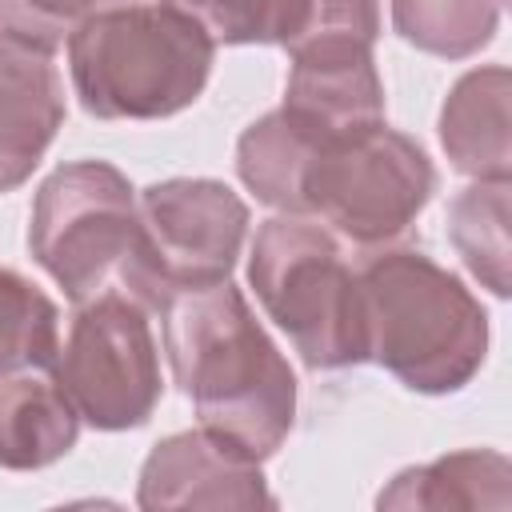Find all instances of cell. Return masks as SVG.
Wrapping results in <instances>:
<instances>
[{
  "instance_id": "cell-1",
  "label": "cell",
  "mask_w": 512,
  "mask_h": 512,
  "mask_svg": "<svg viewBox=\"0 0 512 512\" xmlns=\"http://www.w3.org/2000/svg\"><path fill=\"white\" fill-rule=\"evenodd\" d=\"M164 352L172 380L192 400L200 428L268 460L296 420V376L244 292L228 280L168 300Z\"/></svg>"
},
{
  "instance_id": "cell-2",
  "label": "cell",
  "mask_w": 512,
  "mask_h": 512,
  "mask_svg": "<svg viewBox=\"0 0 512 512\" xmlns=\"http://www.w3.org/2000/svg\"><path fill=\"white\" fill-rule=\"evenodd\" d=\"M364 356L404 388L448 396L488 356V312L464 280L416 248H380L356 272Z\"/></svg>"
},
{
  "instance_id": "cell-3",
  "label": "cell",
  "mask_w": 512,
  "mask_h": 512,
  "mask_svg": "<svg viewBox=\"0 0 512 512\" xmlns=\"http://www.w3.org/2000/svg\"><path fill=\"white\" fill-rule=\"evenodd\" d=\"M216 44L168 4H120L68 36L76 100L96 120H164L192 108Z\"/></svg>"
},
{
  "instance_id": "cell-4",
  "label": "cell",
  "mask_w": 512,
  "mask_h": 512,
  "mask_svg": "<svg viewBox=\"0 0 512 512\" xmlns=\"http://www.w3.org/2000/svg\"><path fill=\"white\" fill-rule=\"evenodd\" d=\"M248 284L260 308L316 372L364 364L360 284L340 240L308 216H272L256 228Z\"/></svg>"
},
{
  "instance_id": "cell-5",
  "label": "cell",
  "mask_w": 512,
  "mask_h": 512,
  "mask_svg": "<svg viewBox=\"0 0 512 512\" xmlns=\"http://www.w3.org/2000/svg\"><path fill=\"white\" fill-rule=\"evenodd\" d=\"M432 192L436 168L428 152L380 120L316 140L300 184V216L328 224L336 240L368 256L408 236Z\"/></svg>"
},
{
  "instance_id": "cell-6",
  "label": "cell",
  "mask_w": 512,
  "mask_h": 512,
  "mask_svg": "<svg viewBox=\"0 0 512 512\" xmlns=\"http://www.w3.org/2000/svg\"><path fill=\"white\" fill-rule=\"evenodd\" d=\"M244 236L248 204L224 180H156L136 196V236L116 276L140 308L164 312L180 292L228 280Z\"/></svg>"
},
{
  "instance_id": "cell-7",
  "label": "cell",
  "mask_w": 512,
  "mask_h": 512,
  "mask_svg": "<svg viewBox=\"0 0 512 512\" xmlns=\"http://www.w3.org/2000/svg\"><path fill=\"white\" fill-rule=\"evenodd\" d=\"M136 236V192L108 160L60 164L32 200L28 252L72 304L104 292Z\"/></svg>"
},
{
  "instance_id": "cell-8",
  "label": "cell",
  "mask_w": 512,
  "mask_h": 512,
  "mask_svg": "<svg viewBox=\"0 0 512 512\" xmlns=\"http://www.w3.org/2000/svg\"><path fill=\"white\" fill-rule=\"evenodd\" d=\"M52 372L80 420L96 432L148 424L160 404V352L148 308H140L128 292H96L72 316Z\"/></svg>"
},
{
  "instance_id": "cell-9",
  "label": "cell",
  "mask_w": 512,
  "mask_h": 512,
  "mask_svg": "<svg viewBox=\"0 0 512 512\" xmlns=\"http://www.w3.org/2000/svg\"><path fill=\"white\" fill-rule=\"evenodd\" d=\"M136 504L160 508H272L276 496L264 484L260 460L224 444L220 436L192 428L164 436L136 484Z\"/></svg>"
},
{
  "instance_id": "cell-10",
  "label": "cell",
  "mask_w": 512,
  "mask_h": 512,
  "mask_svg": "<svg viewBox=\"0 0 512 512\" xmlns=\"http://www.w3.org/2000/svg\"><path fill=\"white\" fill-rule=\"evenodd\" d=\"M64 124L56 48L0 28V192L20 188Z\"/></svg>"
},
{
  "instance_id": "cell-11",
  "label": "cell",
  "mask_w": 512,
  "mask_h": 512,
  "mask_svg": "<svg viewBox=\"0 0 512 512\" xmlns=\"http://www.w3.org/2000/svg\"><path fill=\"white\" fill-rule=\"evenodd\" d=\"M284 112L316 136H344L384 120V84L368 44H312L296 48Z\"/></svg>"
},
{
  "instance_id": "cell-12",
  "label": "cell",
  "mask_w": 512,
  "mask_h": 512,
  "mask_svg": "<svg viewBox=\"0 0 512 512\" xmlns=\"http://www.w3.org/2000/svg\"><path fill=\"white\" fill-rule=\"evenodd\" d=\"M512 76L504 64L464 72L440 108V144L456 172L472 180L512 176V128H508Z\"/></svg>"
},
{
  "instance_id": "cell-13",
  "label": "cell",
  "mask_w": 512,
  "mask_h": 512,
  "mask_svg": "<svg viewBox=\"0 0 512 512\" xmlns=\"http://www.w3.org/2000/svg\"><path fill=\"white\" fill-rule=\"evenodd\" d=\"M80 412L52 368L0 376V468L36 472L76 448Z\"/></svg>"
},
{
  "instance_id": "cell-14",
  "label": "cell",
  "mask_w": 512,
  "mask_h": 512,
  "mask_svg": "<svg viewBox=\"0 0 512 512\" xmlns=\"http://www.w3.org/2000/svg\"><path fill=\"white\" fill-rule=\"evenodd\" d=\"M512 504V464L496 448L448 452L432 464H416L392 476L376 496V508H492Z\"/></svg>"
},
{
  "instance_id": "cell-15",
  "label": "cell",
  "mask_w": 512,
  "mask_h": 512,
  "mask_svg": "<svg viewBox=\"0 0 512 512\" xmlns=\"http://www.w3.org/2000/svg\"><path fill=\"white\" fill-rule=\"evenodd\" d=\"M316 132L304 128L284 108H272L256 124L244 128L236 144V172L248 192H256L260 204L280 208L288 216H300V184L308 156L316 148Z\"/></svg>"
},
{
  "instance_id": "cell-16",
  "label": "cell",
  "mask_w": 512,
  "mask_h": 512,
  "mask_svg": "<svg viewBox=\"0 0 512 512\" xmlns=\"http://www.w3.org/2000/svg\"><path fill=\"white\" fill-rule=\"evenodd\" d=\"M448 240L468 264V272L492 292L508 296V180H476L448 204Z\"/></svg>"
},
{
  "instance_id": "cell-17",
  "label": "cell",
  "mask_w": 512,
  "mask_h": 512,
  "mask_svg": "<svg viewBox=\"0 0 512 512\" xmlns=\"http://www.w3.org/2000/svg\"><path fill=\"white\" fill-rule=\"evenodd\" d=\"M500 24V0H392V28L404 44L440 56H476Z\"/></svg>"
},
{
  "instance_id": "cell-18",
  "label": "cell",
  "mask_w": 512,
  "mask_h": 512,
  "mask_svg": "<svg viewBox=\"0 0 512 512\" xmlns=\"http://www.w3.org/2000/svg\"><path fill=\"white\" fill-rule=\"evenodd\" d=\"M60 352V308L16 268L0 264V376L52 368Z\"/></svg>"
},
{
  "instance_id": "cell-19",
  "label": "cell",
  "mask_w": 512,
  "mask_h": 512,
  "mask_svg": "<svg viewBox=\"0 0 512 512\" xmlns=\"http://www.w3.org/2000/svg\"><path fill=\"white\" fill-rule=\"evenodd\" d=\"M196 20L212 44H284L292 0H160Z\"/></svg>"
},
{
  "instance_id": "cell-20",
  "label": "cell",
  "mask_w": 512,
  "mask_h": 512,
  "mask_svg": "<svg viewBox=\"0 0 512 512\" xmlns=\"http://www.w3.org/2000/svg\"><path fill=\"white\" fill-rule=\"evenodd\" d=\"M380 0H292L284 44L288 52L312 44H376Z\"/></svg>"
},
{
  "instance_id": "cell-21",
  "label": "cell",
  "mask_w": 512,
  "mask_h": 512,
  "mask_svg": "<svg viewBox=\"0 0 512 512\" xmlns=\"http://www.w3.org/2000/svg\"><path fill=\"white\" fill-rule=\"evenodd\" d=\"M132 0H0V28L28 36L44 48H60L92 16Z\"/></svg>"
}]
</instances>
